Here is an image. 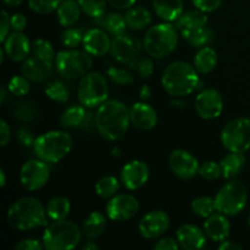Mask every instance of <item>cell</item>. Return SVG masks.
Wrapping results in <instances>:
<instances>
[{
    "instance_id": "cell-38",
    "label": "cell",
    "mask_w": 250,
    "mask_h": 250,
    "mask_svg": "<svg viewBox=\"0 0 250 250\" xmlns=\"http://www.w3.org/2000/svg\"><path fill=\"white\" fill-rule=\"evenodd\" d=\"M78 2L82 7V11L93 19L105 15L107 0H78Z\"/></svg>"
},
{
    "instance_id": "cell-11",
    "label": "cell",
    "mask_w": 250,
    "mask_h": 250,
    "mask_svg": "<svg viewBox=\"0 0 250 250\" xmlns=\"http://www.w3.org/2000/svg\"><path fill=\"white\" fill-rule=\"evenodd\" d=\"M49 177H50V168H49L48 163L41 159L24 163L20 172V181H21L22 187L29 192L43 188L48 182Z\"/></svg>"
},
{
    "instance_id": "cell-46",
    "label": "cell",
    "mask_w": 250,
    "mask_h": 250,
    "mask_svg": "<svg viewBox=\"0 0 250 250\" xmlns=\"http://www.w3.org/2000/svg\"><path fill=\"white\" fill-rule=\"evenodd\" d=\"M15 116L22 121H32L36 116V109L29 105V103H23V105H19L15 111Z\"/></svg>"
},
{
    "instance_id": "cell-20",
    "label": "cell",
    "mask_w": 250,
    "mask_h": 250,
    "mask_svg": "<svg viewBox=\"0 0 250 250\" xmlns=\"http://www.w3.org/2000/svg\"><path fill=\"white\" fill-rule=\"evenodd\" d=\"M131 124L141 131H150L158 125V112L146 102H139L129 109Z\"/></svg>"
},
{
    "instance_id": "cell-55",
    "label": "cell",
    "mask_w": 250,
    "mask_h": 250,
    "mask_svg": "<svg viewBox=\"0 0 250 250\" xmlns=\"http://www.w3.org/2000/svg\"><path fill=\"white\" fill-rule=\"evenodd\" d=\"M220 250H241L242 247L239 244H237L236 242L232 241H224L221 242V244L219 246Z\"/></svg>"
},
{
    "instance_id": "cell-52",
    "label": "cell",
    "mask_w": 250,
    "mask_h": 250,
    "mask_svg": "<svg viewBox=\"0 0 250 250\" xmlns=\"http://www.w3.org/2000/svg\"><path fill=\"white\" fill-rule=\"evenodd\" d=\"M10 27H11V17L4 10L1 14V33H0V41H1V43H4L6 37L9 36Z\"/></svg>"
},
{
    "instance_id": "cell-54",
    "label": "cell",
    "mask_w": 250,
    "mask_h": 250,
    "mask_svg": "<svg viewBox=\"0 0 250 250\" xmlns=\"http://www.w3.org/2000/svg\"><path fill=\"white\" fill-rule=\"evenodd\" d=\"M136 1L137 0H107V2H109L112 7L119 10L131 9Z\"/></svg>"
},
{
    "instance_id": "cell-37",
    "label": "cell",
    "mask_w": 250,
    "mask_h": 250,
    "mask_svg": "<svg viewBox=\"0 0 250 250\" xmlns=\"http://www.w3.org/2000/svg\"><path fill=\"white\" fill-rule=\"evenodd\" d=\"M84 33L77 27H66L65 31L61 34V42L63 46L67 49H76L81 43H83Z\"/></svg>"
},
{
    "instance_id": "cell-49",
    "label": "cell",
    "mask_w": 250,
    "mask_h": 250,
    "mask_svg": "<svg viewBox=\"0 0 250 250\" xmlns=\"http://www.w3.org/2000/svg\"><path fill=\"white\" fill-rule=\"evenodd\" d=\"M180 248V244H178L177 239H173L171 237H165V238H161L158 243L154 246L155 250H177Z\"/></svg>"
},
{
    "instance_id": "cell-2",
    "label": "cell",
    "mask_w": 250,
    "mask_h": 250,
    "mask_svg": "<svg viewBox=\"0 0 250 250\" xmlns=\"http://www.w3.org/2000/svg\"><path fill=\"white\" fill-rule=\"evenodd\" d=\"M7 222L17 231H28L48 226V215L42 202L33 197H23L7 210Z\"/></svg>"
},
{
    "instance_id": "cell-5",
    "label": "cell",
    "mask_w": 250,
    "mask_h": 250,
    "mask_svg": "<svg viewBox=\"0 0 250 250\" xmlns=\"http://www.w3.org/2000/svg\"><path fill=\"white\" fill-rule=\"evenodd\" d=\"M177 44V28L170 22L151 26L144 34V50L149 56L154 59L167 58L175 51Z\"/></svg>"
},
{
    "instance_id": "cell-4",
    "label": "cell",
    "mask_w": 250,
    "mask_h": 250,
    "mask_svg": "<svg viewBox=\"0 0 250 250\" xmlns=\"http://www.w3.org/2000/svg\"><path fill=\"white\" fill-rule=\"evenodd\" d=\"M73 139L65 131H50L42 134L33 144L34 154L38 159L49 164H55L70 154Z\"/></svg>"
},
{
    "instance_id": "cell-3",
    "label": "cell",
    "mask_w": 250,
    "mask_h": 250,
    "mask_svg": "<svg viewBox=\"0 0 250 250\" xmlns=\"http://www.w3.org/2000/svg\"><path fill=\"white\" fill-rule=\"evenodd\" d=\"M197 68L185 61L170 63L161 76V84L166 93L172 97L182 98L198 89L200 77Z\"/></svg>"
},
{
    "instance_id": "cell-21",
    "label": "cell",
    "mask_w": 250,
    "mask_h": 250,
    "mask_svg": "<svg viewBox=\"0 0 250 250\" xmlns=\"http://www.w3.org/2000/svg\"><path fill=\"white\" fill-rule=\"evenodd\" d=\"M138 44L132 37L127 34H120L112 38L111 54L119 62L131 65L138 58Z\"/></svg>"
},
{
    "instance_id": "cell-44",
    "label": "cell",
    "mask_w": 250,
    "mask_h": 250,
    "mask_svg": "<svg viewBox=\"0 0 250 250\" xmlns=\"http://www.w3.org/2000/svg\"><path fill=\"white\" fill-rule=\"evenodd\" d=\"M199 175L208 181L217 180L222 176L221 166L215 161H207L199 166Z\"/></svg>"
},
{
    "instance_id": "cell-16",
    "label": "cell",
    "mask_w": 250,
    "mask_h": 250,
    "mask_svg": "<svg viewBox=\"0 0 250 250\" xmlns=\"http://www.w3.org/2000/svg\"><path fill=\"white\" fill-rule=\"evenodd\" d=\"M149 176H150L149 166L142 160L129 161L122 167L120 173L122 185L129 190H136L143 187L148 182Z\"/></svg>"
},
{
    "instance_id": "cell-25",
    "label": "cell",
    "mask_w": 250,
    "mask_h": 250,
    "mask_svg": "<svg viewBox=\"0 0 250 250\" xmlns=\"http://www.w3.org/2000/svg\"><path fill=\"white\" fill-rule=\"evenodd\" d=\"M82 7L78 0H63L56 10L58 21L61 26L71 27L80 20Z\"/></svg>"
},
{
    "instance_id": "cell-22",
    "label": "cell",
    "mask_w": 250,
    "mask_h": 250,
    "mask_svg": "<svg viewBox=\"0 0 250 250\" xmlns=\"http://www.w3.org/2000/svg\"><path fill=\"white\" fill-rule=\"evenodd\" d=\"M112 39L102 28H92L84 33L83 48L92 56H103L111 50Z\"/></svg>"
},
{
    "instance_id": "cell-51",
    "label": "cell",
    "mask_w": 250,
    "mask_h": 250,
    "mask_svg": "<svg viewBox=\"0 0 250 250\" xmlns=\"http://www.w3.org/2000/svg\"><path fill=\"white\" fill-rule=\"evenodd\" d=\"M11 138V129L5 120L0 121V146H5Z\"/></svg>"
},
{
    "instance_id": "cell-32",
    "label": "cell",
    "mask_w": 250,
    "mask_h": 250,
    "mask_svg": "<svg viewBox=\"0 0 250 250\" xmlns=\"http://www.w3.org/2000/svg\"><path fill=\"white\" fill-rule=\"evenodd\" d=\"M181 33H182V37L186 39V42L189 45L194 46V48H203L207 44H209L211 42L212 37H214V33H212L211 29L208 26L186 29V31H182Z\"/></svg>"
},
{
    "instance_id": "cell-42",
    "label": "cell",
    "mask_w": 250,
    "mask_h": 250,
    "mask_svg": "<svg viewBox=\"0 0 250 250\" xmlns=\"http://www.w3.org/2000/svg\"><path fill=\"white\" fill-rule=\"evenodd\" d=\"M63 0H28V6L36 14L45 15L56 11Z\"/></svg>"
},
{
    "instance_id": "cell-60",
    "label": "cell",
    "mask_w": 250,
    "mask_h": 250,
    "mask_svg": "<svg viewBox=\"0 0 250 250\" xmlns=\"http://www.w3.org/2000/svg\"><path fill=\"white\" fill-rule=\"evenodd\" d=\"M5 97H6V89H5V87L2 85V87H1V104L4 103Z\"/></svg>"
},
{
    "instance_id": "cell-33",
    "label": "cell",
    "mask_w": 250,
    "mask_h": 250,
    "mask_svg": "<svg viewBox=\"0 0 250 250\" xmlns=\"http://www.w3.org/2000/svg\"><path fill=\"white\" fill-rule=\"evenodd\" d=\"M46 215L51 221L63 220L71 211V203L66 197H55L49 200L45 207Z\"/></svg>"
},
{
    "instance_id": "cell-61",
    "label": "cell",
    "mask_w": 250,
    "mask_h": 250,
    "mask_svg": "<svg viewBox=\"0 0 250 250\" xmlns=\"http://www.w3.org/2000/svg\"><path fill=\"white\" fill-rule=\"evenodd\" d=\"M248 225H249V229H250V212H249V216H248Z\"/></svg>"
},
{
    "instance_id": "cell-14",
    "label": "cell",
    "mask_w": 250,
    "mask_h": 250,
    "mask_svg": "<svg viewBox=\"0 0 250 250\" xmlns=\"http://www.w3.org/2000/svg\"><path fill=\"white\" fill-rule=\"evenodd\" d=\"M168 165L173 175L181 180H192L199 175V163L197 159L183 149H176L168 158Z\"/></svg>"
},
{
    "instance_id": "cell-31",
    "label": "cell",
    "mask_w": 250,
    "mask_h": 250,
    "mask_svg": "<svg viewBox=\"0 0 250 250\" xmlns=\"http://www.w3.org/2000/svg\"><path fill=\"white\" fill-rule=\"evenodd\" d=\"M95 21L99 24H102V27L105 31L114 34V36L124 34L126 28L128 27L127 26L126 17L124 15L119 14V12H111L109 15H103V16L95 19Z\"/></svg>"
},
{
    "instance_id": "cell-26",
    "label": "cell",
    "mask_w": 250,
    "mask_h": 250,
    "mask_svg": "<svg viewBox=\"0 0 250 250\" xmlns=\"http://www.w3.org/2000/svg\"><path fill=\"white\" fill-rule=\"evenodd\" d=\"M106 225L107 220L104 214L99 211L90 212L83 222V236L89 241H93L104 233Z\"/></svg>"
},
{
    "instance_id": "cell-10",
    "label": "cell",
    "mask_w": 250,
    "mask_h": 250,
    "mask_svg": "<svg viewBox=\"0 0 250 250\" xmlns=\"http://www.w3.org/2000/svg\"><path fill=\"white\" fill-rule=\"evenodd\" d=\"M222 146L229 151L246 153L250 149V119L231 120L221 132Z\"/></svg>"
},
{
    "instance_id": "cell-36",
    "label": "cell",
    "mask_w": 250,
    "mask_h": 250,
    "mask_svg": "<svg viewBox=\"0 0 250 250\" xmlns=\"http://www.w3.org/2000/svg\"><path fill=\"white\" fill-rule=\"evenodd\" d=\"M192 211L197 216L207 219L210 215H212L216 210V205H215V198L211 197H199L195 198L192 202Z\"/></svg>"
},
{
    "instance_id": "cell-56",
    "label": "cell",
    "mask_w": 250,
    "mask_h": 250,
    "mask_svg": "<svg viewBox=\"0 0 250 250\" xmlns=\"http://www.w3.org/2000/svg\"><path fill=\"white\" fill-rule=\"evenodd\" d=\"M150 94H151V89L149 85L144 84L143 87L141 88V92H139V97H141L142 100H146L150 98Z\"/></svg>"
},
{
    "instance_id": "cell-18",
    "label": "cell",
    "mask_w": 250,
    "mask_h": 250,
    "mask_svg": "<svg viewBox=\"0 0 250 250\" xmlns=\"http://www.w3.org/2000/svg\"><path fill=\"white\" fill-rule=\"evenodd\" d=\"M2 44L5 54L15 62L24 61L32 51V44L29 43L28 37L20 31L10 33Z\"/></svg>"
},
{
    "instance_id": "cell-41",
    "label": "cell",
    "mask_w": 250,
    "mask_h": 250,
    "mask_svg": "<svg viewBox=\"0 0 250 250\" xmlns=\"http://www.w3.org/2000/svg\"><path fill=\"white\" fill-rule=\"evenodd\" d=\"M29 82H31V81L27 77H24L23 75L14 76V77L9 81L7 90H9L11 94L16 95V97H23V95L28 94L29 89H31Z\"/></svg>"
},
{
    "instance_id": "cell-30",
    "label": "cell",
    "mask_w": 250,
    "mask_h": 250,
    "mask_svg": "<svg viewBox=\"0 0 250 250\" xmlns=\"http://www.w3.org/2000/svg\"><path fill=\"white\" fill-rule=\"evenodd\" d=\"M125 17H126L128 28L134 29V31H139V29L146 28V27H148L149 24L151 23V21H153L150 11L143 6L131 7V9L127 10Z\"/></svg>"
},
{
    "instance_id": "cell-28",
    "label": "cell",
    "mask_w": 250,
    "mask_h": 250,
    "mask_svg": "<svg viewBox=\"0 0 250 250\" xmlns=\"http://www.w3.org/2000/svg\"><path fill=\"white\" fill-rule=\"evenodd\" d=\"M207 12H203L200 10H189V11H183V14L175 21V27L178 31H186V29L198 28V27L207 26L208 24Z\"/></svg>"
},
{
    "instance_id": "cell-50",
    "label": "cell",
    "mask_w": 250,
    "mask_h": 250,
    "mask_svg": "<svg viewBox=\"0 0 250 250\" xmlns=\"http://www.w3.org/2000/svg\"><path fill=\"white\" fill-rule=\"evenodd\" d=\"M27 26V19L23 14H15L11 16V28L22 32Z\"/></svg>"
},
{
    "instance_id": "cell-9",
    "label": "cell",
    "mask_w": 250,
    "mask_h": 250,
    "mask_svg": "<svg viewBox=\"0 0 250 250\" xmlns=\"http://www.w3.org/2000/svg\"><path fill=\"white\" fill-rule=\"evenodd\" d=\"M77 97L85 107H99L109 97V84L102 73L88 72L80 81Z\"/></svg>"
},
{
    "instance_id": "cell-23",
    "label": "cell",
    "mask_w": 250,
    "mask_h": 250,
    "mask_svg": "<svg viewBox=\"0 0 250 250\" xmlns=\"http://www.w3.org/2000/svg\"><path fill=\"white\" fill-rule=\"evenodd\" d=\"M204 232L214 242H224L229 238L231 233V224L226 215L217 212L207 217L204 222Z\"/></svg>"
},
{
    "instance_id": "cell-19",
    "label": "cell",
    "mask_w": 250,
    "mask_h": 250,
    "mask_svg": "<svg viewBox=\"0 0 250 250\" xmlns=\"http://www.w3.org/2000/svg\"><path fill=\"white\" fill-rule=\"evenodd\" d=\"M207 234L203 229L192 224L182 225L176 232L180 248L186 250H200L207 246Z\"/></svg>"
},
{
    "instance_id": "cell-27",
    "label": "cell",
    "mask_w": 250,
    "mask_h": 250,
    "mask_svg": "<svg viewBox=\"0 0 250 250\" xmlns=\"http://www.w3.org/2000/svg\"><path fill=\"white\" fill-rule=\"evenodd\" d=\"M246 165V156L243 153H233L229 151L222 160L220 161V166L222 170V177L226 180H232L237 175L242 172Z\"/></svg>"
},
{
    "instance_id": "cell-45",
    "label": "cell",
    "mask_w": 250,
    "mask_h": 250,
    "mask_svg": "<svg viewBox=\"0 0 250 250\" xmlns=\"http://www.w3.org/2000/svg\"><path fill=\"white\" fill-rule=\"evenodd\" d=\"M141 78H149L154 73V62L149 58H137L131 63Z\"/></svg>"
},
{
    "instance_id": "cell-48",
    "label": "cell",
    "mask_w": 250,
    "mask_h": 250,
    "mask_svg": "<svg viewBox=\"0 0 250 250\" xmlns=\"http://www.w3.org/2000/svg\"><path fill=\"white\" fill-rule=\"evenodd\" d=\"M44 248V244L41 243L37 239H23V241L19 242L15 246V250H42Z\"/></svg>"
},
{
    "instance_id": "cell-53",
    "label": "cell",
    "mask_w": 250,
    "mask_h": 250,
    "mask_svg": "<svg viewBox=\"0 0 250 250\" xmlns=\"http://www.w3.org/2000/svg\"><path fill=\"white\" fill-rule=\"evenodd\" d=\"M17 139H19V141L26 146H33L34 142H36V138L33 137V134H32L31 132L27 131V129H24V128L20 129L19 133H17Z\"/></svg>"
},
{
    "instance_id": "cell-35",
    "label": "cell",
    "mask_w": 250,
    "mask_h": 250,
    "mask_svg": "<svg viewBox=\"0 0 250 250\" xmlns=\"http://www.w3.org/2000/svg\"><path fill=\"white\" fill-rule=\"evenodd\" d=\"M120 189V181L114 176H105L95 185V193L102 198H112Z\"/></svg>"
},
{
    "instance_id": "cell-1",
    "label": "cell",
    "mask_w": 250,
    "mask_h": 250,
    "mask_svg": "<svg viewBox=\"0 0 250 250\" xmlns=\"http://www.w3.org/2000/svg\"><path fill=\"white\" fill-rule=\"evenodd\" d=\"M129 124V109L120 100H106L95 112V127L106 141L121 139L127 133Z\"/></svg>"
},
{
    "instance_id": "cell-15",
    "label": "cell",
    "mask_w": 250,
    "mask_h": 250,
    "mask_svg": "<svg viewBox=\"0 0 250 250\" xmlns=\"http://www.w3.org/2000/svg\"><path fill=\"white\" fill-rule=\"evenodd\" d=\"M170 216L164 210H154L141 219L138 231L146 239H155L163 236L170 227Z\"/></svg>"
},
{
    "instance_id": "cell-7",
    "label": "cell",
    "mask_w": 250,
    "mask_h": 250,
    "mask_svg": "<svg viewBox=\"0 0 250 250\" xmlns=\"http://www.w3.org/2000/svg\"><path fill=\"white\" fill-rule=\"evenodd\" d=\"M248 202V189L246 185L239 180H231L226 185L222 186L215 197L216 211L226 215L234 216L241 214L247 207Z\"/></svg>"
},
{
    "instance_id": "cell-24",
    "label": "cell",
    "mask_w": 250,
    "mask_h": 250,
    "mask_svg": "<svg viewBox=\"0 0 250 250\" xmlns=\"http://www.w3.org/2000/svg\"><path fill=\"white\" fill-rule=\"evenodd\" d=\"M156 15L165 22H175L183 14L182 0H153Z\"/></svg>"
},
{
    "instance_id": "cell-12",
    "label": "cell",
    "mask_w": 250,
    "mask_h": 250,
    "mask_svg": "<svg viewBox=\"0 0 250 250\" xmlns=\"http://www.w3.org/2000/svg\"><path fill=\"white\" fill-rule=\"evenodd\" d=\"M197 114L204 120L217 119L224 110V98L219 90L204 89L197 95L194 102Z\"/></svg>"
},
{
    "instance_id": "cell-47",
    "label": "cell",
    "mask_w": 250,
    "mask_h": 250,
    "mask_svg": "<svg viewBox=\"0 0 250 250\" xmlns=\"http://www.w3.org/2000/svg\"><path fill=\"white\" fill-rule=\"evenodd\" d=\"M193 5L203 12H212L219 9L222 0H192Z\"/></svg>"
},
{
    "instance_id": "cell-57",
    "label": "cell",
    "mask_w": 250,
    "mask_h": 250,
    "mask_svg": "<svg viewBox=\"0 0 250 250\" xmlns=\"http://www.w3.org/2000/svg\"><path fill=\"white\" fill-rule=\"evenodd\" d=\"M98 248H99V247H98V244L93 243V241L87 242V243L82 247L83 250H97Z\"/></svg>"
},
{
    "instance_id": "cell-39",
    "label": "cell",
    "mask_w": 250,
    "mask_h": 250,
    "mask_svg": "<svg viewBox=\"0 0 250 250\" xmlns=\"http://www.w3.org/2000/svg\"><path fill=\"white\" fill-rule=\"evenodd\" d=\"M45 94L49 99L54 100L56 103H61L65 104L68 102L70 98V93L66 85L61 82H53L45 88Z\"/></svg>"
},
{
    "instance_id": "cell-40",
    "label": "cell",
    "mask_w": 250,
    "mask_h": 250,
    "mask_svg": "<svg viewBox=\"0 0 250 250\" xmlns=\"http://www.w3.org/2000/svg\"><path fill=\"white\" fill-rule=\"evenodd\" d=\"M107 77L111 80L112 83L119 85H128L132 84L134 81L133 75L129 71L124 70V68L116 67V66H110L106 70Z\"/></svg>"
},
{
    "instance_id": "cell-59",
    "label": "cell",
    "mask_w": 250,
    "mask_h": 250,
    "mask_svg": "<svg viewBox=\"0 0 250 250\" xmlns=\"http://www.w3.org/2000/svg\"><path fill=\"white\" fill-rule=\"evenodd\" d=\"M6 185V176H5L4 170H0V187L4 188Z\"/></svg>"
},
{
    "instance_id": "cell-17",
    "label": "cell",
    "mask_w": 250,
    "mask_h": 250,
    "mask_svg": "<svg viewBox=\"0 0 250 250\" xmlns=\"http://www.w3.org/2000/svg\"><path fill=\"white\" fill-rule=\"evenodd\" d=\"M54 66H55L54 60H49L33 54L23 61L21 71L22 75L28 78L31 82H43L50 77Z\"/></svg>"
},
{
    "instance_id": "cell-58",
    "label": "cell",
    "mask_w": 250,
    "mask_h": 250,
    "mask_svg": "<svg viewBox=\"0 0 250 250\" xmlns=\"http://www.w3.org/2000/svg\"><path fill=\"white\" fill-rule=\"evenodd\" d=\"M23 1L24 0H4L5 4L9 5V6H19V5H21Z\"/></svg>"
},
{
    "instance_id": "cell-6",
    "label": "cell",
    "mask_w": 250,
    "mask_h": 250,
    "mask_svg": "<svg viewBox=\"0 0 250 250\" xmlns=\"http://www.w3.org/2000/svg\"><path fill=\"white\" fill-rule=\"evenodd\" d=\"M81 237L82 232L77 225L63 219L56 220L46 226L42 242L48 250H71L78 246Z\"/></svg>"
},
{
    "instance_id": "cell-43",
    "label": "cell",
    "mask_w": 250,
    "mask_h": 250,
    "mask_svg": "<svg viewBox=\"0 0 250 250\" xmlns=\"http://www.w3.org/2000/svg\"><path fill=\"white\" fill-rule=\"evenodd\" d=\"M32 53L36 54V55L42 56V58L55 61V50H54L50 42L45 41V39H36V41L32 43Z\"/></svg>"
},
{
    "instance_id": "cell-29",
    "label": "cell",
    "mask_w": 250,
    "mask_h": 250,
    "mask_svg": "<svg viewBox=\"0 0 250 250\" xmlns=\"http://www.w3.org/2000/svg\"><path fill=\"white\" fill-rule=\"evenodd\" d=\"M217 65V53L211 46H203L194 58V67L202 75L212 72Z\"/></svg>"
},
{
    "instance_id": "cell-13",
    "label": "cell",
    "mask_w": 250,
    "mask_h": 250,
    "mask_svg": "<svg viewBox=\"0 0 250 250\" xmlns=\"http://www.w3.org/2000/svg\"><path fill=\"white\" fill-rule=\"evenodd\" d=\"M138 210V200L131 194L114 195L106 205L107 217L112 221H127L136 216Z\"/></svg>"
},
{
    "instance_id": "cell-34",
    "label": "cell",
    "mask_w": 250,
    "mask_h": 250,
    "mask_svg": "<svg viewBox=\"0 0 250 250\" xmlns=\"http://www.w3.org/2000/svg\"><path fill=\"white\" fill-rule=\"evenodd\" d=\"M85 106L81 105H73L66 109L60 117V125L63 128H76L82 126L85 119Z\"/></svg>"
},
{
    "instance_id": "cell-8",
    "label": "cell",
    "mask_w": 250,
    "mask_h": 250,
    "mask_svg": "<svg viewBox=\"0 0 250 250\" xmlns=\"http://www.w3.org/2000/svg\"><path fill=\"white\" fill-rule=\"evenodd\" d=\"M54 62L58 72L67 80L82 78L89 72L93 65L92 55L89 53L76 49L59 51Z\"/></svg>"
}]
</instances>
